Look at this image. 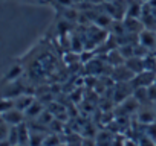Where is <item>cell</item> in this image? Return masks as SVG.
<instances>
[{"label": "cell", "mask_w": 156, "mask_h": 146, "mask_svg": "<svg viewBox=\"0 0 156 146\" xmlns=\"http://www.w3.org/2000/svg\"><path fill=\"white\" fill-rule=\"evenodd\" d=\"M154 79H156V71H148V70H144L138 75H135V78L130 81L132 85H133V90L138 88V87H148L151 84H154Z\"/></svg>", "instance_id": "1"}, {"label": "cell", "mask_w": 156, "mask_h": 146, "mask_svg": "<svg viewBox=\"0 0 156 146\" xmlns=\"http://www.w3.org/2000/svg\"><path fill=\"white\" fill-rule=\"evenodd\" d=\"M138 43L141 46H144L148 52L156 50V31L151 29H142L141 34L138 35Z\"/></svg>", "instance_id": "2"}, {"label": "cell", "mask_w": 156, "mask_h": 146, "mask_svg": "<svg viewBox=\"0 0 156 146\" xmlns=\"http://www.w3.org/2000/svg\"><path fill=\"white\" fill-rule=\"evenodd\" d=\"M112 78H113L116 82H130V81L135 78V73H133L126 64H122V65L113 67Z\"/></svg>", "instance_id": "3"}, {"label": "cell", "mask_w": 156, "mask_h": 146, "mask_svg": "<svg viewBox=\"0 0 156 146\" xmlns=\"http://www.w3.org/2000/svg\"><path fill=\"white\" fill-rule=\"evenodd\" d=\"M25 117H26L25 113L20 111V110H17V108H12V110H9V111L2 113V120H5V122L9 123L11 126H17V125L23 123V122H25Z\"/></svg>", "instance_id": "4"}, {"label": "cell", "mask_w": 156, "mask_h": 146, "mask_svg": "<svg viewBox=\"0 0 156 146\" xmlns=\"http://www.w3.org/2000/svg\"><path fill=\"white\" fill-rule=\"evenodd\" d=\"M136 119H138L139 125L147 126V125L156 122V113H154V110H139Z\"/></svg>", "instance_id": "5"}, {"label": "cell", "mask_w": 156, "mask_h": 146, "mask_svg": "<svg viewBox=\"0 0 156 146\" xmlns=\"http://www.w3.org/2000/svg\"><path fill=\"white\" fill-rule=\"evenodd\" d=\"M126 65L135 73V75H138V73L144 71V58L141 56H132L129 59H126Z\"/></svg>", "instance_id": "6"}, {"label": "cell", "mask_w": 156, "mask_h": 146, "mask_svg": "<svg viewBox=\"0 0 156 146\" xmlns=\"http://www.w3.org/2000/svg\"><path fill=\"white\" fill-rule=\"evenodd\" d=\"M34 101H35V99H34V96H31V95H20V96H17V98L14 99L16 108L20 110V111H23V113L31 107V104H32Z\"/></svg>", "instance_id": "7"}, {"label": "cell", "mask_w": 156, "mask_h": 146, "mask_svg": "<svg viewBox=\"0 0 156 146\" xmlns=\"http://www.w3.org/2000/svg\"><path fill=\"white\" fill-rule=\"evenodd\" d=\"M142 6L144 3H139V2H129L127 5V11H126V15L127 17H132V18H141L142 17Z\"/></svg>", "instance_id": "8"}, {"label": "cell", "mask_w": 156, "mask_h": 146, "mask_svg": "<svg viewBox=\"0 0 156 146\" xmlns=\"http://www.w3.org/2000/svg\"><path fill=\"white\" fill-rule=\"evenodd\" d=\"M113 140H115V135L109 131H103L97 135V141H95V146H113Z\"/></svg>", "instance_id": "9"}, {"label": "cell", "mask_w": 156, "mask_h": 146, "mask_svg": "<svg viewBox=\"0 0 156 146\" xmlns=\"http://www.w3.org/2000/svg\"><path fill=\"white\" fill-rule=\"evenodd\" d=\"M48 134L40 132V131H32L31 129V137H29V144L28 146H44Z\"/></svg>", "instance_id": "10"}, {"label": "cell", "mask_w": 156, "mask_h": 146, "mask_svg": "<svg viewBox=\"0 0 156 146\" xmlns=\"http://www.w3.org/2000/svg\"><path fill=\"white\" fill-rule=\"evenodd\" d=\"M43 111H44V110H43V105H41L38 101H34V102L31 104V107L25 111V116H26V117H31V119H38Z\"/></svg>", "instance_id": "11"}, {"label": "cell", "mask_w": 156, "mask_h": 146, "mask_svg": "<svg viewBox=\"0 0 156 146\" xmlns=\"http://www.w3.org/2000/svg\"><path fill=\"white\" fill-rule=\"evenodd\" d=\"M107 59H109V62H110L113 67L126 64V58L122 56V53L119 52V49H113V50H110L109 55H107Z\"/></svg>", "instance_id": "12"}, {"label": "cell", "mask_w": 156, "mask_h": 146, "mask_svg": "<svg viewBox=\"0 0 156 146\" xmlns=\"http://www.w3.org/2000/svg\"><path fill=\"white\" fill-rule=\"evenodd\" d=\"M132 96H133V98L138 101V104H139V105L150 102V99H148V91H147V87H138V88H135Z\"/></svg>", "instance_id": "13"}, {"label": "cell", "mask_w": 156, "mask_h": 146, "mask_svg": "<svg viewBox=\"0 0 156 146\" xmlns=\"http://www.w3.org/2000/svg\"><path fill=\"white\" fill-rule=\"evenodd\" d=\"M144 68L148 71H156V55L154 53H148L144 56Z\"/></svg>", "instance_id": "14"}, {"label": "cell", "mask_w": 156, "mask_h": 146, "mask_svg": "<svg viewBox=\"0 0 156 146\" xmlns=\"http://www.w3.org/2000/svg\"><path fill=\"white\" fill-rule=\"evenodd\" d=\"M20 75H22V67H20V65H14V67H11V68L8 70L5 79L9 81V82H12V81H16Z\"/></svg>", "instance_id": "15"}, {"label": "cell", "mask_w": 156, "mask_h": 146, "mask_svg": "<svg viewBox=\"0 0 156 146\" xmlns=\"http://www.w3.org/2000/svg\"><path fill=\"white\" fill-rule=\"evenodd\" d=\"M138 146H156V141L144 132V134L139 137V140H138Z\"/></svg>", "instance_id": "16"}, {"label": "cell", "mask_w": 156, "mask_h": 146, "mask_svg": "<svg viewBox=\"0 0 156 146\" xmlns=\"http://www.w3.org/2000/svg\"><path fill=\"white\" fill-rule=\"evenodd\" d=\"M144 132L156 141V122H153V123H150V125L144 126Z\"/></svg>", "instance_id": "17"}, {"label": "cell", "mask_w": 156, "mask_h": 146, "mask_svg": "<svg viewBox=\"0 0 156 146\" xmlns=\"http://www.w3.org/2000/svg\"><path fill=\"white\" fill-rule=\"evenodd\" d=\"M54 3L64 8V9H67V8H72L75 5V0H54Z\"/></svg>", "instance_id": "18"}, {"label": "cell", "mask_w": 156, "mask_h": 146, "mask_svg": "<svg viewBox=\"0 0 156 146\" xmlns=\"http://www.w3.org/2000/svg\"><path fill=\"white\" fill-rule=\"evenodd\" d=\"M147 91H148V99L151 104L156 102V84H151L147 87Z\"/></svg>", "instance_id": "19"}, {"label": "cell", "mask_w": 156, "mask_h": 146, "mask_svg": "<svg viewBox=\"0 0 156 146\" xmlns=\"http://www.w3.org/2000/svg\"><path fill=\"white\" fill-rule=\"evenodd\" d=\"M153 110H154V113H156V102L153 104Z\"/></svg>", "instance_id": "20"}, {"label": "cell", "mask_w": 156, "mask_h": 146, "mask_svg": "<svg viewBox=\"0 0 156 146\" xmlns=\"http://www.w3.org/2000/svg\"><path fill=\"white\" fill-rule=\"evenodd\" d=\"M14 146H26V144H20V143H19V144H14Z\"/></svg>", "instance_id": "21"}, {"label": "cell", "mask_w": 156, "mask_h": 146, "mask_svg": "<svg viewBox=\"0 0 156 146\" xmlns=\"http://www.w3.org/2000/svg\"><path fill=\"white\" fill-rule=\"evenodd\" d=\"M58 146H66V144H58Z\"/></svg>", "instance_id": "22"}, {"label": "cell", "mask_w": 156, "mask_h": 146, "mask_svg": "<svg viewBox=\"0 0 156 146\" xmlns=\"http://www.w3.org/2000/svg\"><path fill=\"white\" fill-rule=\"evenodd\" d=\"M154 84H156V79H154Z\"/></svg>", "instance_id": "23"}]
</instances>
